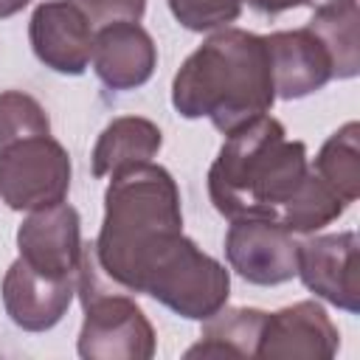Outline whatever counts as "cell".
Instances as JSON below:
<instances>
[{
    "label": "cell",
    "instance_id": "cell-1",
    "mask_svg": "<svg viewBox=\"0 0 360 360\" xmlns=\"http://www.w3.org/2000/svg\"><path fill=\"white\" fill-rule=\"evenodd\" d=\"M93 256L115 287L143 292L188 321L211 318L231 295L228 270L183 233L174 177L152 160L112 174Z\"/></svg>",
    "mask_w": 360,
    "mask_h": 360
},
{
    "label": "cell",
    "instance_id": "cell-2",
    "mask_svg": "<svg viewBox=\"0 0 360 360\" xmlns=\"http://www.w3.org/2000/svg\"><path fill=\"white\" fill-rule=\"evenodd\" d=\"M208 197L225 219H264L315 233L349 205L309 169L307 143L290 141L273 115L233 129L208 169Z\"/></svg>",
    "mask_w": 360,
    "mask_h": 360
},
{
    "label": "cell",
    "instance_id": "cell-3",
    "mask_svg": "<svg viewBox=\"0 0 360 360\" xmlns=\"http://www.w3.org/2000/svg\"><path fill=\"white\" fill-rule=\"evenodd\" d=\"M276 101L264 37L242 28L211 34L180 65L172 104L183 118H208L222 135L270 112Z\"/></svg>",
    "mask_w": 360,
    "mask_h": 360
},
{
    "label": "cell",
    "instance_id": "cell-4",
    "mask_svg": "<svg viewBox=\"0 0 360 360\" xmlns=\"http://www.w3.org/2000/svg\"><path fill=\"white\" fill-rule=\"evenodd\" d=\"M93 242L84 245L76 292L84 307L79 329V357L84 360H149L155 354V329L143 309L127 295L107 287Z\"/></svg>",
    "mask_w": 360,
    "mask_h": 360
},
{
    "label": "cell",
    "instance_id": "cell-5",
    "mask_svg": "<svg viewBox=\"0 0 360 360\" xmlns=\"http://www.w3.org/2000/svg\"><path fill=\"white\" fill-rule=\"evenodd\" d=\"M70 188V155L51 135L22 138L0 149V200L11 211L56 205Z\"/></svg>",
    "mask_w": 360,
    "mask_h": 360
},
{
    "label": "cell",
    "instance_id": "cell-6",
    "mask_svg": "<svg viewBox=\"0 0 360 360\" xmlns=\"http://www.w3.org/2000/svg\"><path fill=\"white\" fill-rule=\"evenodd\" d=\"M309 292L338 309L360 312V239L354 231L298 242V273Z\"/></svg>",
    "mask_w": 360,
    "mask_h": 360
},
{
    "label": "cell",
    "instance_id": "cell-7",
    "mask_svg": "<svg viewBox=\"0 0 360 360\" xmlns=\"http://www.w3.org/2000/svg\"><path fill=\"white\" fill-rule=\"evenodd\" d=\"M225 259L248 284L276 287L298 273V242L281 225L233 219L225 233Z\"/></svg>",
    "mask_w": 360,
    "mask_h": 360
},
{
    "label": "cell",
    "instance_id": "cell-8",
    "mask_svg": "<svg viewBox=\"0 0 360 360\" xmlns=\"http://www.w3.org/2000/svg\"><path fill=\"white\" fill-rule=\"evenodd\" d=\"M17 248H20V259L42 276L51 278L79 276V264L84 253L79 211L65 200L48 208L28 211V217L17 228Z\"/></svg>",
    "mask_w": 360,
    "mask_h": 360
},
{
    "label": "cell",
    "instance_id": "cell-9",
    "mask_svg": "<svg viewBox=\"0 0 360 360\" xmlns=\"http://www.w3.org/2000/svg\"><path fill=\"white\" fill-rule=\"evenodd\" d=\"M93 37L90 17L70 0L39 3L28 22V39L37 59L62 76H79L87 70Z\"/></svg>",
    "mask_w": 360,
    "mask_h": 360
},
{
    "label": "cell",
    "instance_id": "cell-10",
    "mask_svg": "<svg viewBox=\"0 0 360 360\" xmlns=\"http://www.w3.org/2000/svg\"><path fill=\"white\" fill-rule=\"evenodd\" d=\"M340 346V332L318 301H298L278 312H267L256 357H307L329 360Z\"/></svg>",
    "mask_w": 360,
    "mask_h": 360
},
{
    "label": "cell",
    "instance_id": "cell-11",
    "mask_svg": "<svg viewBox=\"0 0 360 360\" xmlns=\"http://www.w3.org/2000/svg\"><path fill=\"white\" fill-rule=\"evenodd\" d=\"M264 42L270 53L276 98L284 101L304 98L335 79L329 48L309 25L292 31H276L264 37Z\"/></svg>",
    "mask_w": 360,
    "mask_h": 360
},
{
    "label": "cell",
    "instance_id": "cell-12",
    "mask_svg": "<svg viewBox=\"0 0 360 360\" xmlns=\"http://www.w3.org/2000/svg\"><path fill=\"white\" fill-rule=\"evenodd\" d=\"M90 62L110 90H135L152 79L158 48L141 22L115 20L96 31Z\"/></svg>",
    "mask_w": 360,
    "mask_h": 360
},
{
    "label": "cell",
    "instance_id": "cell-13",
    "mask_svg": "<svg viewBox=\"0 0 360 360\" xmlns=\"http://www.w3.org/2000/svg\"><path fill=\"white\" fill-rule=\"evenodd\" d=\"M76 278L79 276L51 278L37 273L22 259L11 262V267L3 276L6 315L25 332H45L56 326L76 295Z\"/></svg>",
    "mask_w": 360,
    "mask_h": 360
},
{
    "label": "cell",
    "instance_id": "cell-14",
    "mask_svg": "<svg viewBox=\"0 0 360 360\" xmlns=\"http://www.w3.org/2000/svg\"><path fill=\"white\" fill-rule=\"evenodd\" d=\"M163 146V132L158 124L141 115H121L112 118L96 146H93V174L112 177L129 166L149 163Z\"/></svg>",
    "mask_w": 360,
    "mask_h": 360
},
{
    "label": "cell",
    "instance_id": "cell-15",
    "mask_svg": "<svg viewBox=\"0 0 360 360\" xmlns=\"http://www.w3.org/2000/svg\"><path fill=\"white\" fill-rule=\"evenodd\" d=\"M267 312L253 307L219 309L202 323L200 340L186 352V357H256Z\"/></svg>",
    "mask_w": 360,
    "mask_h": 360
},
{
    "label": "cell",
    "instance_id": "cell-16",
    "mask_svg": "<svg viewBox=\"0 0 360 360\" xmlns=\"http://www.w3.org/2000/svg\"><path fill=\"white\" fill-rule=\"evenodd\" d=\"M346 205L360 197V124L349 121L326 138L309 166Z\"/></svg>",
    "mask_w": 360,
    "mask_h": 360
},
{
    "label": "cell",
    "instance_id": "cell-17",
    "mask_svg": "<svg viewBox=\"0 0 360 360\" xmlns=\"http://www.w3.org/2000/svg\"><path fill=\"white\" fill-rule=\"evenodd\" d=\"M329 48L335 79H352L360 70V8L357 0L315 11L312 20L307 22Z\"/></svg>",
    "mask_w": 360,
    "mask_h": 360
},
{
    "label": "cell",
    "instance_id": "cell-18",
    "mask_svg": "<svg viewBox=\"0 0 360 360\" xmlns=\"http://www.w3.org/2000/svg\"><path fill=\"white\" fill-rule=\"evenodd\" d=\"M34 135H51L45 107L22 90L0 93V149Z\"/></svg>",
    "mask_w": 360,
    "mask_h": 360
},
{
    "label": "cell",
    "instance_id": "cell-19",
    "mask_svg": "<svg viewBox=\"0 0 360 360\" xmlns=\"http://www.w3.org/2000/svg\"><path fill=\"white\" fill-rule=\"evenodd\" d=\"M174 20L188 31H214L239 20L242 0H169Z\"/></svg>",
    "mask_w": 360,
    "mask_h": 360
},
{
    "label": "cell",
    "instance_id": "cell-20",
    "mask_svg": "<svg viewBox=\"0 0 360 360\" xmlns=\"http://www.w3.org/2000/svg\"><path fill=\"white\" fill-rule=\"evenodd\" d=\"M70 3H76L90 17V22H98V25H107L115 20L141 22L146 11V0H70Z\"/></svg>",
    "mask_w": 360,
    "mask_h": 360
},
{
    "label": "cell",
    "instance_id": "cell-21",
    "mask_svg": "<svg viewBox=\"0 0 360 360\" xmlns=\"http://www.w3.org/2000/svg\"><path fill=\"white\" fill-rule=\"evenodd\" d=\"M242 3H248L253 11H259V14H267V17H273V14H281V11H290V8L301 6V0H242Z\"/></svg>",
    "mask_w": 360,
    "mask_h": 360
},
{
    "label": "cell",
    "instance_id": "cell-22",
    "mask_svg": "<svg viewBox=\"0 0 360 360\" xmlns=\"http://www.w3.org/2000/svg\"><path fill=\"white\" fill-rule=\"evenodd\" d=\"M28 3H31V0H0V20L14 17V14H17V11H22Z\"/></svg>",
    "mask_w": 360,
    "mask_h": 360
},
{
    "label": "cell",
    "instance_id": "cell-23",
    "mask_svg": "<svg viewBox=\"0 0 360 360\" xmlns=\"http://www.w3.org/2000/svg\"><path fill=\"white\" fill-rule=\"evenodd\" d=\"M304 6H309L312 11H326V8H338V6H346V3H354V0H301Z\"/></svg>",
    "mask_w": 360,
    "mask_h": 360
}]
</instances>
